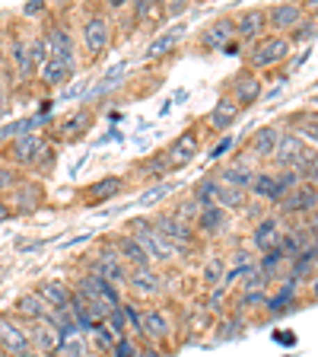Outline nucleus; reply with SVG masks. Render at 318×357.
I'll return each instance as SVG.
<instances>
[{
	"mask_svg": "<svg viewBox=\"0 0 318 357\" xmlns=\"http://www.w3.org/2000/svg\"><path fill=\"white\" fill-rule=\"evenodd\" d=\"M42 160H51V150H48V141L42 134H19L13 137L7 147V166L13 169H35Z\"/></svg>",
	"mask_w": 318,
	"mask_h": 357,
	"instance_id": "obj_1",
	"label": "nucleus"
},
{
	"mask_svg": "<svg viewBox=\"0 0 318 357\" xmlns=\"http://www.w3.org/2000/svg\"><path fill=\"white\" fill-rule=\"evenodd\" d=\"M131 236L141 243V249L150 255V261H175V259H182V249L178 245H172L169 239H163L159 233H156V227L150 223V217H141V220H134L131 223Z\"/></svg>",
	"mask_w": 318,
	"mask_h": 357,
	"instance_id": "obj_2",
	"label": "nucleus"
},
{
	"mask_svg": "<svg viewBox=\"0 0 318 357\" xmlns=\"http://www.w3.org/2000/svg\"><path fill=\"white\" fill-rule=\"evenodd\" d=\"M32 351L29 342V322H22L13 312H0V354L22 357Z\"/></svg>",
	"mask_w": 318,
	"mask_h": 357,
	"instance_id": "obj_3",
	"label": "nucleus"
},
{
	"mask_svg": "<svg viewBox=\"0 0 318 357\" xmlns=\"http://www.w3.org/2000/svg\"><path fill=\"white\" fill-rule=\"evenodd\" d=\"M293 52V42L287 36H264L261 42L252 45V54H248V70H267V67H277L287 61V54Z\"/></svg>",
	"mask_w": 318,
	"mask_h": 357,
	"instance_id": "obj_4",
	"label": "nucleus"
},
{
	"mask_svg": "<svg viewBox=\"0 0 318 357\" xmlns=\"http://www.w3.org/2000/svg\"><path fill=\"white\" fill-rule=\"evenodd\" d=\"M111 29H115V26H111V20L105 13H89L86 20H83V26H80L83 52H86L89 58L105 54V48L111 45V36H115Z\"/></svg>",
	"mask_w": 318,
	"mask_h": 357,
	"instance_id": "obj_5",
	"label": "nucleus"
},
{
	"mask_svg": "<svg viewBox=\"0 0 318 357\" xmlns=\"http://www.w3.org/2000/svg\"><path fill=\"white\" fill-rule=\"evenodd\" d=\"M89 275L102 278V281H109L111 287H127V275H131V268L121 261V255L115 252V245H102V252L96 255V261H93V268H89Z\"/></svg>",
	"mask_w": 318,
	"mask_h": 357,
	"instance_id": "obj_6",
	"label": "nucleus"
},
{
	"mask_svg": "<svg viewBox=\"0 0 318 357\" xmlns=\"http://www.w3.org/2000/svg\"><path fill=\"white\" fill-rule=\"evenodd\" d=\"M318 211V185L299 182L289 195L280 198V214L283 217H309Z\"/></svg>",
	"mask_w": 318,
	"mask_h": 357,
	"instance_id": "obj_7",
	"label": "nucleus"
},
{
	"mask_svg": "<svg viewBox=\"0 0 318 357\" xmlns=\"http://www.w3.org/2000/svg\"><path fill=\"white\" fill-rule=\"evenodd\" d=\"M150 223L156 227V233L163 239H169L172 245H178L182 252H188L194 245V227H185V223H178L175 217L169 214V211H159V214L150 217Z\"/></svg>",
	"mask_w": 318,
	"mask_h": 357,
	"instance_id": "obj_8",
	"label": "nucleus"
},
{
	"mask_svg": "<svg viewBox=\"0 0 318 357\" xmlns=\"http://www.w3.org/2000/svg\"><path fill=\"white\" fill-rule=\"evenodd\" d=\"M312 150L305 147L303 141H299L293 131H283L280 134V144H277V150H274V160L277 163V169H299V166L305 163V156H309Z\"/></svg>",
	"mask_w": 318,
	"mask_h": 357,
	"instance_id": "obj_9",
	"label": "nucleus"
},
{
	"mask_svg": "<svg viewBox=\"0 0 318 357\" xmlns=\"http://www.w3.org/2000/svg\"><path fill=\"white\" fill-rule=\"evenodd\" d=\"M267 29L271 36H287L305 20V10L299 3H274V7H267Z\"/></svg>",
	"mask_w": 318,
	"mask_h": 357,
	"instance_id": "obj_10",
	"label": "nucleus"
},
{
	"mask_svg": "<svg viewBox=\"0 0 318 357\" xmlns=\"http://www.w3.org/2000/svg\"><path fill=\"white\" fill-rule=\"evenodd\" d=\"M141 335L153 344H166L172 335L169 312H166L163 306H147V310H143V319H141Z\"/></svg>",
	"mask_w": 318,
	"mask_h": 357,
	"instance_id": "obj_11",
	"label": "nucleus"
},
{
	"mask_svg": "<svg viewBox=\"0 0 318 357\" xmlns=\"http://www.w3.org/2000/svg\"><path fill=\"white\" fill-rule=\"evenodd\" d=\"M261 93H264V80H261V74H255V70H242V74L232 77L230 96L236 99L239 109H245V105H255L261 99Z\"/></svg>",
	"mask_w": 318,
	"mask_h": 357,
	"instance_id": "obj_12",
	"label": "nucleus"
},
{
	"mask_svg": "<svg viewBox=\"0 0 318 357\" xmlns=\"http://www.w3.org/2000/svg\"><path fill=\"white\" fill-rule=\"evenodd\" d=\"M13 316H19L22 322H51L54 319V310L45 303L42 297H38L35 290H26V294H19V297H16Z\"/></svg>",
	"mask_w": 318,
	"mask_h": 357,
	"instance_id": "obj_13",
	"label": "nucleus"
},
{
	"mask_svg": "<svg viewBox=\"0 0 318 357\" xmlns=\"http://www.w3.org/2000/svg\"><path fill=\"white\" fill-rule=\"evenodd\" d=\"M198 153H200V137L191 131H185L169 144V150H166L163 156H166V163H169V169H182V166H188Z\"/></svg>",
	"mask_w": 318,
	"mask_h": 357,
	"instance_id": "obj_14",
	"label": "nucleus"
},
{
	"mask_svg": "<svg viewBox=\"0 0 318 357\" xmlns=\"http://www.w3.org/2000/svg\"><path fill=\"white\" fill-rule=\"evenodd\" d=\"M125 290H131L134 297L150 300V297H159V294H163L166 281L159 278V271H156V268H137V271H131V275H127V287Z\"/></svg>",
	"mask_w": 318,
	"mask_h": 357,
	"instance_id": "obj_15",
	"label": "nucleus"
},
{
	"mask_svg": "<svg viewBox=\"0 0 318 357\" xmlns=\"http://www.w3.org/2000/svg\"><path fill=\"white\" fill-rule=\"evenodd\" d=\"M236 22V38H242V42H261V38L267 36V13L261 7H252V10H242L239 13Z\"/></svg>",
	"mask_w": 318,
	"mask_h": 357,
	"instance_id": "obj_16",
	"label": "nucleus"
},
{
	"mask_svg": "<svg viewBox=\"0 0 318 357\" xmlns=\"http://www.w3.org/2000/svg\"><path fill=\"white\" fill-rule=\"evenodd\" d=\"M236 38V22L230 16H220L207 26V29L200 32V48H207V52H223L226 45Z\"/></svg>",
	"mask_w": 318,
	"mask_h": 357,
	"instance_id": "obj_17",
	"label": "nucleus"
},
{
	"mask_svg": "<svg viewBox=\"0 0 318 357\" xmlns=\"http://www.w3.org/2000/svg\"><path fill=\"white\" fill-rule=\"evenodd\" d=\"M35 294L51 306V310H67L70 306V297H74V287L61 278H45V281L35 284Z\"/></svg>",
	"mask_w": 318,
	"mask_h": 357,
	"instance_id": "obj_18",
	"label": "nucleus"
},
{
	"mask_svg": "<svg viewBox=\"0 0 318 357\" xmlns=\"http://www.w3.org/2000/svg\"><path fill=\"white\" fill-rule=\"evenodd\" d=\"M255 172H258V169H255L252 160H232V163H226L220 169L216 182H223V185H230V188H242V192L248 195V185H252Z\"/></svg>",
	"mask_w": 318,
	"mask_h": 357,
	"instance_id": "obj_19",
	"label": "nucleus"
},
{
	"mask_svg": "<svg viewBox=\"0 0 318 357\" xmlns=\"http://www.w3.org/2000/svg\"><path fill=\"white\" fill-rule=\"evenodd\" d=\"M115 252L121 255V261H125L131 271H137V268H153V261H150V255L141 249V243L131 236V233H121V236H115Z\"/></svg>",
	"mask_w": 318,
	"mask_h": 357,
	"instance_id": "obj_20",
	"label": "nucleus"
},
{
	"mask_svg": "<svg viewBox=\"0 0 318 357\" xmlns=\"http://www.w3.org/2000/svg\"><path fill=\"white\" fill-rule=\"evenodd\" d=\"M280 236H283L280 217H261L252 230V245L258 252H267V249H277V245H280Z\"/></svg>",
	"mask_w": 318,
	"mask_h": 357,
	"instance_id": "obj_21",
	"label": "nucleus"
},
{
	"mask_svg": "<svg viewBox=\"0 0 318 357\" xmlns=\"http://www.w3.org/2000/svg\"><path fill=\"white\" fill-rule=\"evenodd\" d=\"M280 128L277 125H264L258 128V131L252 134V141H248V153H252V160H271L277 150V144H280Z\"/></svg>",
	"mask_w": 318,
	"mask_h": 357,
	"instance_id": "obj_22",
	"label": "nucleus"
},
{
	"mask_svg": "<svg viewBox=\"0 0 318 357\" xmlns=\"http://www.w3.org/2000/svg\"><path fill=\"white\" fill-rule=\"evenodd\" d=\"M29 342H32V351L48 357L61 348V335L51 322H29Z\"/></svg>",
	"mask_w": 318,
	"mask_h": 357,
	"instance_id": "obj_23",
	"label": "nucleus"
},
{
	"mask_svg": "<svg viewBox=\"0 0 318 357\" xmlns=\"http://www.w3.org/2000/svg\"><path fill=\"white\" fill-rule=\"evenodd\" d=\"M226 220H230V214L223 208H216V204H207V208H200L198 220H194V233H200V236H216V233L226 230Z\"/></svg>",
	"mask_w": 318,
	"mask_h": 357,
	"instance_id": "obj_24",
	"label": "nucleus"
},
{
	"mask_svg": "<svg viewBox=\"0 0 318 357\" xmlns=\"http://www.w3.org/2000/svg\"><path fill=\"white\" fill-rule=\"evenodd\" d=\"M245 198H248V195H245L242 188H230V185H223V182H216V178H210V201H214L216 208L226 211V214H230V211H242Z\"/></svg>",
	"mask_w": 318,
	"mask_h": 357,
	"instance_id": "obj_25",
	"label": "nucleus"
},
{
	"mask_svg": "<svg viewBox=\"0 0 318 357\" xmlns=\"http://www.w3.org/2000/svg\"><path fill=\"white\" fill-rule=\"evenodd\" d=\"M74 70H77L74 61L48 58L42 67H38V80H42L45 86H61V83H67L70 77H74Z\"/></svg>",
	"mask_w": 318,
	"mask_h": 357,
	"instance_id": "obj_26",
	"label": "nucleus"
},
{
	"mask_svg": "<svg viewBox=\"0 0 318 357\" xmlns=\"http://www.w3.org/2000/svg\"><path fill=\"white\" fill-rule=\"evenodd\" d=\"M45 42H48V54L51 58H61V61H74V38H70V32L64 29V26H51V29L45 32Z\"/></svg>",
	"mask_w": 318,
	"mask_h": 357,
	"instance_id": "obj_27",
	"label": "nucleus"
},
{
	"mask_svg": "<svg viewBox=\"0 0 318 357\" xmlns=\"http://www.w3.org/2000/svg\"><path fill=\"white\" fill-rule=\"evenodd\" d=\"M239 112H242V109L236 105V99H232L230 93H226V96H223L220 102L214 105V112L207 115V125L214 128V131H226V128H230L232 121L239 119Z\"/></svg>",
	"mask_w": 318,
	"mask_h": 357,
	"instance_id": "obj_28",
	"label": "nucleus"
},
{
	"mask_svg": "<svg viewBox=\"0 0 318 357\" xmlns=\"http://www.w3.org/2000/svg\"><path fill=\"white\" fill-rule=\"evenodd\" d=\"M293 303H296V281H289L287 278L277 294H267L264 310H267V316H283L287 310H293Z\"/></svg>",
	"mask_w": 318,
	"mask_h": 357,
	"instance_id": "obj_29",
	"label": "nucleus"
},
{
	"mask_svg": "<svg viewBox=\"0 0 318 357\" xmlns=\"http://www.w3.org/2000/svg\"><path fill=\"white\" fill-rule=\"evenodd\" d=\"M309 245H312V236H309V230H305V227H289V230H283L280 245H277V249H280L287 259H296V255L305 252Z\"/></svg>",
	"mask_w": 318,
	"mask_h": 357,
	"instance_id": "obj_30",
	"label": "nucleus"
},
{
	"mask_svg": "<svg viewBox=\"0 0 318 357\" xmlns=\"http://www.w3.org/2000/svg\"><path fill=\"white\" fill-rule=\"evenodd\" d=\"M38 204H42V185L38 182H19V185L13 188V204H10V211H35Z\"/></svg>",
	"mask_w": 318,
	"mask_h": 357,
	"instance_id": "obj_31",
	"label": "nucleus"
},
{
	"mask_svg": "<svg viewBox=\"0 0 318 357\" xmlns=\"http://www.w3.org/2000/svg\"><path fill=\"white\" fill-rule=\"evenodd\" d=\"M89 125H93V109H77L70 119H64L58 125V137H64V141H74V137H80L83 131H89Z\"/></svg>",
	"mask_w": 318,
	"mask_h": 357,
	"instance_id": "obj_32",
	"label": "nucleus"
},
{
	"mask_svg": "<svg viewBox=\"0 0 318 357\" xmlns=\"http://www.w3.org/2000/svg\"><path fill=\"white\" fill-rule=\"evenodd\" d=\"M248 195L255 201H280V195H277V172H255Z\"/></svg>",
	"mask_w": 318,
	"mask_h": 357,
	"instance_id": "obj_33",
	"label": "nucleus"
},
{
	"mask_svg": "<svg viewBox=\"0 0 318 357\" xmlns=\"http://www.w3.org/2000/svg\"><path fill=\"white\" fill-rule=\"evenodd\" d=\"M121 182L118 176H105V178H99V182H93V185L86 188V201H93V204H99V201H109V198H115V195L121 192Z\"/></svg>",
	"mask_w": 318,
	"mask_h": 357,
	"instance_id": "obj_34",
	"label": "nucleus"
},
{
	"mask_svg": "<svg viewBox=\"0 0 318 357\" xmlns=\"http://www.w3.org/2000/svg\"><path fill=\"white\" fill-rule=\"evenodd\" d=\"M315 261H318V249H315V245H309L305 252H299L296 259H293V268H289V281L299 284L312 271V268H315Z\"/></svg>",
	"mask_w": 318,
	"mask_h": 357,
	"instance_id": "obj_35",
	"label": "nucleus"
},
{
	"mask_svg": "<svg viewBox=\"0 0 318 357\" xmlns=\"http://www.w3.org/2000/svg\"><path fill=\"white\" fill-rule=\"evenodd\" d=\"M10 61L16 64V74L19 77H29L32 70H35L29 61V45L22 42V38H13V45H10Z\"/></svg>",
	"mask_w": 318,
	"mask_h": 357,
	"instance_id": "obj_36",
	"label": "nucleus"
},
{
	"mask_svg": "<svg viewBox=\"0 0 318 357\" xmlns=\"http://www.w3.org/2000/svg\"><path fill=\"white\" fill-rule=\"evenodd\" d=\"M223 271H226V259H220V255H210V259L204 261V271H200V281H204V287L214 290L216 284L223 287Z\"/></svg>",
	"mask_w": 318,
	"mask_h": 357,
	"instance_id": "obj_37",
	"label": "nucleus"
},
{
	"mask_svg": "<svg viewBox=\"0 0 318 357\" xmlns=\"http://www.w3.org/2000/svg\"><path fill=\"white\" fill-rule=\"evenodd\" d=\"M178 38H182V26H178V29H172V32H166V36H159V38H153V42H150V48H147V58L150 61H159L166 52H172V48H175Z\"/></svg>",
	"mask_w": 318,
	"mask_h": 357,
	"instance_id": "obj_38",
	"label": "nucleus"
},
{
	"mask_svg": "<svg viewBox=\"0 0 318 357\" xmlns=\"http://www.w3.org/2000/svg\"><path fill=\"white\" fill-rule=\"evenodd\" d=\"M283 261H287V255H283L280 249H267V252H261V259L255 261V268H258L261 275H264L267 281H271V278H274L277 271H280Z\"/></svg>",
	"mask_w": 318,
	"mask_h": 357,
	"instance_id": "obj_39",
	"label": "nucleus"
},
{
	"mask_svg": "<svg viewBox=\"0 0 318 357\" xmlns=\"http://www.w3.org/2000/svg\"><path fill=\"white\" fill-rule=\"evenodd\" d=\"M172 217H175L178 223H185V227H194V220H198V214H200V204L194 198H185V201H178L175 208L169 211Z\"/></svg>",
	"mask_w": 318,
	"mask_h": 357,
	"instance_id": "obj_40",
	"label": "nucleus"
},
{
	"mask_svg": "<svg viewBox=\"0 0 318 357\" xmlns=\"http://www.w3.org/2000/svg\"><path fill=\"white\" fill-rule=\"evenodd\" d=\"M299 137V141H312L318 144V115H299L296 119V131H293Z\"/></svg>",
	"mask_w": 318,
	"mask_h": 357,
	"instance_id": "obj_41",
	"label": "nucleus"
},
{
	"mask_svg": "<svg viewBox=\"0 0 318 357\" xmlns=\"http://www.w3.org/2000/svg\"><path fill=\"white\" fill-rule=\"evenodd\" d=\"M89 335H93V344H96V348L102 351V354H109V351L115 348V342H118V335L111 332V328L105 326V322H99V326L93 328V332H89Z\"/></svg>",
	"mask_w": 318,
	"mask_h": 357,
	"instance_id": "obj_42",
	"label": "nucleus"
},
{
	"mask_svg": "<svg viewBox=\"0 0 318 357\" xmlns=\"http://www.w3.org/2000/svg\"><path fill=\"white\" fill-rule=\"evenodd\" d=\"M58 357H89V344L83 342V335L70 338V342H61V348L54 351Z\"/></svg>",
	"mask_w": 318,
	"mask_h": 357,
	"instance_id": "obj_43",
	"label": "nucleus"
},
{
	"mask_svg": "<svg viewBox=\"0 0 318 357\" xmlns=\"http://www.w3.org/2000/svg\"><path fill=\"white\" fill-rule=\"evenodd\" d=\"M143 351H141V344L134 342L131 335H125V338H118L115 342V348L109 351V357H141Z\"/></svg>",
	"mask_w": 318,
	"mask_h": 357,
	"instance_id": "obj_44",
	"label": "nucleus"
},
{
	"mask_svg": "<svg viewBox=\"0 0 318 357\" xmlns=\"http://www.w3.org/2000/svg\"><path fill=\"white\" fill-rule=\"evenodd\" d=\"M248 290H267V278L255 265L242 275V294H248Z\"/></svg>",
	"mask_w": 318,
	"mask_h": 357,
	"instance_id": "obj_45",
	"label": "nucleus"
},
{
	"mask_svg": "<svg viewBox=\"0 0 318 357\" xmlns=\"http://www.w3.org/2000/svg\"><path fill=\"white\" fill-rule=\"evenodd\" d=\"M48 58H51V54H48V42H45V36H38L35 42H29V61H32V67H42Z\"/></svg>",
	"mask_w": 318,
	"mask_h": 357,
	"instance_id": "obj_46",
	"label": "nucleus"
},
{
	"mask_svg": "<svg viewBox=\"0 0 318 357\" xmlns=\"http://www.w3.org/2000/svg\"><path fill=\"white\" fill-rule=\"evenodd\" d=\"M121 77H125V67H121V64H118V67H111L109 74L102 77V83H99V86L93 89V96H102V93H109L111 86H118V83H121Z\"/></svg>",
	"mask_w": 318,
	"mask_h": 357,
	"instance_id": "obj_47",
	"label": "nucleus"
},
{
	"mask_svg": "<svg viewBox=\"0 0 318 357\" xmlns=\"http://www.w3.org/2000/svg\"><path fill=\"white\" fill-rule=\"evenodd\" d=\"M19 185V172L13 169V166H7V163H0V195H7V192H13V188Z\"/></svg>",
	"mask_w": 318,
	"mask_h": 357,
	"instance_id": "obj_48",
	"label": "nucleus"
},
{
	"mask_svg": "<svg viewBox=\"0 0 318 357\" xmlns=\"http://www.w3.org/2000/svg\"><path fill=\"white\" fill-rule=\"evenodd\" d=\"M264 300H267V290H248V294H242L239 297V310H252V306H264Z\"/></svg>",
	"mask_w": 318,
	"mask_h": 357,
	"instance_id": "obj_49",
	"label": "nucleus"
},
{
	"mask_svg": "<svg viewBox=\"0 0 318 357\" xmlns=\"http://www.w3.org/2000/svg\"><path fill=\"white\" fill-rule=\"evenodd\" d=\"M121 312H125L127 328H134V332H141V319H143V312L137 310V303H121Z\"/></svg>",
	"mask_w": 318,
	"mask_h": 357,
	"instance_id": "obj_50",
	"label": "nucleus"
},
{
	"mask_svg": "<svg viewBox=\"0 0 318 357\" xmlns=\"http://www.w3.org/2000/svg\"><path fill=\"white\" fill-rule=\"evenodd\" d=\"M318 36V22H309V20H303L293 29V42H305V38H315Z\"/></svg>",
	"mask_w": 318,
	"mask_h": 357,
	"instance_id": "obj_51",
	"label": "nucleus"
},
{
	"mask_svg": "<svg viewBox=\"0 0 318 357\" xmlns=\"http://www.w3.org/2000/svg\"><path fill=\"white\" fill-rule=\"evenodd\" d=\"M166 195H169V185H156V188H150L147 195H141V208H150V204H156V201L159 198H166Z\"/></svg>",
	"mask_w": 318,
	"mask_h": 357,
	"instance_id": "obj_52",
	"label": "nucleus"
},
{
	"mask_svg": "<svg viewBox=\"0 0 318 357\" xmlns=\"http://www.w3.org/2000/svg\"><path fill=\"white\" fill-rule=\"evenodd\" d=\"M143 172L147 176H163V172H169V163H166V156L159 153L156 160H150V163H143Z\"/></svg>",
	"mask_w": 318,
	"mask_h": 357,
	"instance_id": "obj_53",
	"label": "nucleus"
},
{
	"mask_svg": "<svg viewBox=\"0 0 318 357\" xmlns=\"http://www.w3.org/2000/svg\"><path fill=\"white\" fill-rule=\"evenodd\" d=\"M223 297H226V287L214 290V294H210V300H207V310H210V312H220V306H223Z\"/></svg>",
	"mask_w": 318,
	"mask_h": 357,
	"instance_id": "obj_54",
	"label": "nucleus"
},
{
	"mask_svg": "<svg viewBox=\"0 0 318 357\" xmlns=\"http://www.w3.org/2000/svg\"><path fill=\"white\" fill-rule=\"evenodd\" d=\"M230 147H232V141H230V137H223V141L216 144L214 150H210V160H220V156L226 153V150H230Z\"/></svg>",
	"mask_w": 318,
	"mask_h": 357,
	"instance_id": "obj_55",
	"label": "nucleus"
},
{
	"mask_svg": "<svg viewBox=\"0 0 318 357\" xmlns=\"http://www.w3.org/2000/svg\"><path fill=\"white\" fill-rule=\"evenodd\" d=\"M83 89H86V80H83V83H74V86H70V89H64V99H74V96H80Z\"/></svg>",
	"mask_w": 318,
	"mask_h": 357,
	"instance_id": "obj_56",
	"label": "nucleus"
},
{
	"mask_svg": "<svg viewBox=\"0 0 318 357\" xmlns=\"http://www.w3.org/2000/svg\"><path fill=\"white\" fill-rule=\"evenodd\" d=\"M134 13H137V16H153L156 7H153V3H137V7H134Z\"/></svg>",
	"mask_w": 318,
	"mask_h": 357,
	"instance_id": "obj_57",
	"label": "nucleus"
},
{
	"mask_svg": "<svg viewBox=\"0 0 318 357\" xmlns=\"http://www.w3.org/2000/svg\"><path fill=\"white\" fill-rule=\"evenodd\" d=\"M10 214H13V211H10V204H7V201H3V198H0V223H3V220H10Z\"/></svg>",
	"mask_w": 318,
	"mask_h": 357,
	"instance_id": "obj_58",
	"label": "nucleus"
},
{
	"mask_svg": "<svg viewBox=\"0 0 318 357\" xmlns=\"http://www.w3.org/2000/svg\"><path fill=\"white\" fill-rule=\"evenodd\" d=\"M42 3H29V7H26V10H22V13H26V16H35V13H42Z\"/></svg>",
	"mask_w": 318,
	"mask_h": 357,
	"instance_id": "obj_59",
	"label": "nucleus"
},
{
	"mask_svg": "<svg viewBox=\"0 0 318 357\" xmlns=\"http://www.w3.org/2000/svg\"><path fill=\"white\" fill-rule=\"evenodd\" d=\"M312 297L318 300V275H315V281H312Z\"/></svg>",
	"mask_w": 318,
	"mask_h": 357,
	"instance_id": "obj_60",
	"label": "nucleus"
},
{
	"mask_svg": "<svg viewBox=\"0 0 318 357\" xmlns=\"http://www.w3.org/2000/svg\"><path fill=\"white\" fill-rule=\"evenodd\" d=\"M22 357H42V354H38V351H29V354H22Z\"/></svg>",
	"mask_w": 318,
	"mask_h": 357,
	"instance_id": "obj_61",
	"label": "nucleus"
},
{
	"mask_svg": "<svg viewBox=\"0 0 318 357\" xmlns=\"http://www.w3.org/2000/svg\"><path fill=\"white\" fill-rule=\"evenodd\" d=\"M0 357H3V354H0Z\"/></svg>",
	"mask_w": 318,
	"mask_h": 357,
	"instance_id": "obj_62",
	"label": "nucleus"
}]
</instances>
